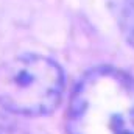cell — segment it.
<instances>
[{"instance_id": "6da1fadb", "label": "cell", "mask_w": 134, "mask_h": 134, "mask_svg": "<svg viewBox=\"0 0 134 134\" xmlns=\"http://www.w3.org/2000/svg\"><path fill=\"white\" fill-rule=\"evenodd\" d=\"M69 134H134V76L97 67L76 84L67 109Z\"/></svg>"}, {"instance_id": "7a4b0ae2", "label": "cell", "mask_w": 134, "mask_h": 134, "mask_svg": "<svg viewBox=\"0 0 134 134\" xmlns=\"http://www.w3.org/2000/svg\"><path fill=\"white\" fill-rule=\"evenodd\" d=\"M63 92V69L50 58L20 55L0 66V106L13 114H50Z\"/></svg>"}, {"instance_id": "3957f363", "label": "cell", "mask_w": 134, "mask_h": 134, "mask_svg": "<svg viewBox=\"0 0 134 134\" xmlns=\"http://www.w3.org/2000/svg\"><path fill=\"white\" fill-rule=\"evenodd\" d=\"M106 3L120 33L134 47V0H106Z\"/></svg>"}]
</instances>
